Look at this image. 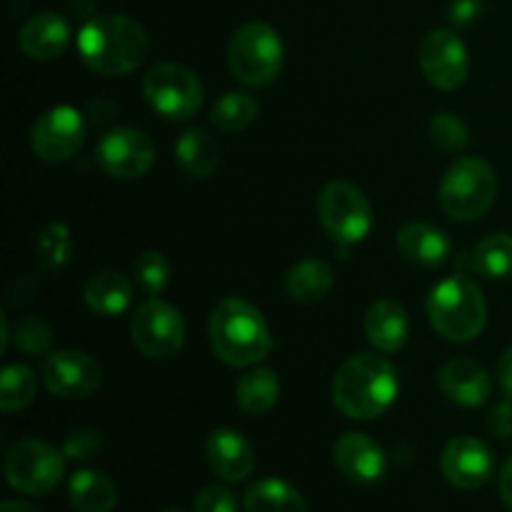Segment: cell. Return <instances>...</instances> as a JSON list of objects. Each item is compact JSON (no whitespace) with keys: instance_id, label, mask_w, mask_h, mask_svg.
<instances>
[{"instance_id":"6da1fadb","label":"cell","mask_w":512,"mask_h":512,"mask_svg":"<svg viewBox=\"0 0 512 512\" xmlns=\"http://www.w3.org/2000/svg\"><path fill=\"white\" fill-rule=\"evenodd\" d=\"M148 45L145 28L130 15H95L78 33L80 60L105 78H120L140 68Z\"/></svg>"},{"instance_id":"7a4b0ae2","label":"cell","mask_w":512,"mask_h":512,"mask_svg":"<svg viewBox=\"0 0 512 512\" xmlns=\"http://www.w3.org/2000/svg\"><path fill=\"white\" fill-rule=\"evenodd\" d=\"M398 370L378 353H355L333 378L335 408L350 420H375L398 398Z\"/></svg>"},{"instance_id":"3957f363","label":"cell","mask_w":512,"mask_h":512,"mask_svg":"<svg viewBox=\"0 0 512 512\" xmlns=\"http://www.w3.org/2000/svg\"><path fill=\"white\" fill-rule=\"evenodd\" d=\"M208 333L213 353L230 368H255L273 350L268 320L243 298L220 300L210 315Z\"/></svg>"},{"instance_id":"277c9868","label":"cell","mask_w":512,"mask_h":512,"mask_svg":"<svg viewBox=\"0 0 512 512\" xmlns=\"http://www.w3.org/2000/svg\"><path fill=\"white\" fill-rule=\"evenodd\" d=\"M428 318L435 333L450 343H473L488 320L483 290L465 273L440 280L428 295Z\"/></svg>"},{"instance_id":"5b68a950","label":"cell","mask_w":512,"mask_h":512,"mask_svg":"<svg viewBox=\"0 0 512 512\" xmlns=\"http://www.w3.org/2000/svg\"><path fill=\"white\" fill-rule=\"evenodd\" d=\"M498 198V175L493 165L475 155L458 158L448 170L438 188V203L445 215L460 223H473L493 208Z\"/></svg>"},{"instance_id":"8992f818","label":"cell","mask_w":512,"mask_h":512,"mask_svg":"<svg viewBox=\"0 0 512 512\" xmlns=\"http://www.w3.org/2000/svg\"><path fill=\"white\" fill-rule=\"evenodd\" d=\"M285 48L278 30L263 20L240 25L228 43L230 73L248 88H265L283 70Z\"/></svg>"},{"instance_id":"52a82bcc","label":"cell","mask_w":512,"mask_h":512,"mask_svg":"<svg viewBox=\"0 0 512 512\" xmlns=\"http://www.w3.org/2000/svg\"><path fill=\"white\" fill-rule=\"evenodd\" d=\"M318 215L325 233L340 245L363 243L373 230V205L358 185L348 180H330L318 195Z\"/></svg>"},{"instance_id":"ba28073f","label":"cell","mask_w":512,"mask_h":512,"mask_svg":"<svg viewBox=\"0 0 512 512\" xmlns=\"http://www.w3.org/2000/svg\"><path fill=\"white\" fill-rule=\"evenodd\" d=\"M143 93L155 113L180 123L198 113L205 90L198 75L185 65L158 63L145 75Z\"/></svg>"},{"instance_id":"9c48e42d","label":"cell","mask_w":512,"mask_h":512,"mask_svg":"<svg viewBox=\"0 0 512 512\" xmlns=\"http://www.w3.org/2000/svg\"><path fill=\"white\" fill-rule=\"evenodd\" d=\"M130 338L135 348L148 358H173L185 345V320L175 305L158 295H150L135 308L130 320Z\"/></svg>"},{"instance_id":"30bf717a","label":"cell","mask_w":512,"mask_h":512,"mask_svg":"<svg viewBox=\"0 0 512 512\" xmlns=\"http://www.w3.org/2000/svg\"><path fill=\"white\" fill-rule=\"evenodd\" d=\"M65 455L45 440H20L5 455V478L10 488L25 495H45L60 483Z\"/></svg>"},{"instance_id":"8fae6325","label":"cell","mask_w":512,"mask_h":512,"mask_svg":"<svg viewBox=\"0 0 512 512\" xmlns=\"http://www.w3.org/2000/svg\"><path fill=\"white\" fill-rule=\"evenodd\" d=\"M95 158L105 175L118 180H135L150 173L155 163V145L143 130L113 128L100 138Z\"/></svg>"},{"instance_id":"7c38bea8","label":"cell","mask_w":512,"mask_h":512,"mask_svg":"<svg viewBox=\"0 0 512 512\" xmlns=\"http://www.w3.org/2000/svg\"><path fill=\"white\" fill-rule=\"evenodd\" d=\"M418 63L428 83L438 90H455L470 70L468 48L455 30H430L418 48Z\"/></svg>"},{"instance_id":"4fadbf2b","label":"cell","mask_w":512,"mask_h":512,"mask_svg":"<svg viewBox=\"0 0 512 512\" xmlns=\"http://www.w3.org/2000/svg\"><path fill=\"white\" fill-rule=\"evenodd\" d=\"M40 378L55 398L80 400L100 388L103 370L93 355L80 353V350H58V353L45 355Z\"/></svg>"},{"instance_id":"5bb4252c","label":"cell","mask_w":512,"mask_h":512,"mask_svg":"<svg viewBox=\"0 0 512 512\" xmlns=\"http://www.w3.org/2000/svg\"><path fill=\"white\" fill-rule=\"evenodd\" d=\"M85 140V118L73 105H55L35 120L30 130L33 153L45 163L73 158Z\"/></svg>"},{"instance_id":"9a60e30c","label":"cell","mask_w":512,"mask_h":512,"mask_svg":"<svg viewBox=\"0 0 512 512\" xmlns=\"http://www.w3.org/2000/svg\"><path fill=\"white\" fill-rule=\"evenodd\" d=\"M440 470L453 488L478 490L493 475L495 458L483 440L460 435L445 445L443 455H440Z\"/></svg>"},{"instance_id":"2e32d148","label":"cell","mask_w":512,"mask_h":512,"mask_svg":"<svg viewBox=\"0 0 512 512\" xmlns=\"http://www.w3.org/2000/svg\"><path fill=\"white\" fill-rule=\"evenodd\" d=\"M333 460L340 475L355 485H373L385 475V450L365 433H345L335 440Z\"/></svg>"},{"instance_id":"e0dca14e","label":"cell","mask_w":512,"mask_h":512,"mask_svg":"<svg viewBox=\"0 0 512 512\" xmlns=\"http://www.w3.org/2000/svg\"><path fill=\"white\" fill-rule=\"evenodd\" d=\"M438 388L443 390L445 398L463 408H480L488 403L493 393V380L488 370L470 358H450L443 368L438 370Z\"/></svg>"},{"instance_id":"ac0fdd59","label":"cell","mask_w":512,"mask_h":512,"mask_svg":"<svg viewBox=\"0 0 512 512\" xmlns=\"http://www.w3.org/2000/svg\"><path fill=\"white\" fill-rule=\"evenodd\" d=\"M205 460L223 483H243L255 468V450L240 433L220 428L205 443Z\"/></svg>"},{"instance_id":"d6986e66","label":"cell","mask_w":512,"mask_h":512,"mask_svg":"<svg viewBox=\"0 0 512 512\" xmlns=\"http://www.w3.org/2000/svg\"><path fill=\"white\" fill-rule=\"evenodd\" d=\"M70 43V25L60 13L45 10L33 15L20 28L18 45L28 58L33 60H55L65 53Z\"/></svg>"},{"instance_id":"ffe728a7","label":"cell","mask_w":512,"mask_h":512,"mask_svg":"<svg viewBox=\"0 0 512 512\" xmlns=\"http://www.w3.org/2000/svg\"><path fill=\"white\" fill-rule=\"evenodd\" d=\"M365 338L380 353H398L410 335V320L403 305L393 298L375 300L363 320Z\"/></svg>"},{"instance_id":"44dd1931","label":"cell","mask_w":512,"mask_h":512,"mask_svg":"<svg viewBox=\"0 0 512 512\" xmlns=\"http://www.w3.org/2000/svg\"><path fill=\"white\" fill-rule=\"evenodd\" d=\"M398 250L420 268H438L450 255V238L433 223H408L398 233Z\"/></svg>"},{"instance_id":"7402d4cb","label":"cell","mask_w":512,"mask_h":512,"mask_svg":"<svg viewBox=\"0 0 512 512\" xmlns=\"http://www.w3.org/2000/svg\"><path fill=\"white\" fill-rule=\"evenodd\" d=\"M133 295V280L128 275L118 273V270L95 273L85 285V303L93 313L103 315V318H115V315L125 313L133 303Z\"/></svg>"},{"instance_id":"603a6c76","label":"cell","mask_w":512,"mask_h":512,"mask_svg":"<svg viewBox=\"0 0 512 512\" xmlns=\"http://www.w3.org/2000/svg\"><path fill=\"white\" fill-rule=\"evenodd\" d=\"M175 160L190 178H210L220 165V145L205 128H188L175 140Z\"/></svg>"},{"instance_id":"cb8c5ba5","label":"cell","mask_w":512,"mask_h":512,"mask_svg":"<svg viewBox=\"0 0 512 512\" xmlns=\"http://www.w3.org/2000/svg\"><path fill=\"white\" fill-rule=\"evenodd\" d=\"M335 273L325 260L305 258L295 263L285 275V293L295 300V303L313 305L320 303L325 295L333 290Z\"/></svg>"},{"instance_id":"d4e9b609","label":"cell","mask_w":512,"mask_h":512,"mask_svg":"<svg viewBox=\"0 0 512 512\" xmlns=\"http://www.w3.org/2000/svg\"><path fill=\"white\" fill-rule=\"evenodd\" d=\"M68 498L78 512H113L118 505V488L100 470H78L70 478Z\"/></svg>"},{"instance_id":"484cf974","label":"cell","mask_w":512,"mask_h":512,"mask_svg":"<svg viewBox=\"0 0 512 512\" xmlns=\"http://www.w3.org/2000/svg\"><path fill=\"white\" fill-rule=\"evenodd\" d=\"M245 512H308L305 498L280 478H263L245 490Z\"/></svg>"},{"instance_id":"4316f807","label":"cell","mask_w":512,"mask_h":512,"mask_svg":"<svg viewBox=\"0 0 512 512\" xmlns=\"http://www.w3.org/2000/svg\"><path fill=\"white\" fill-rule=\"evenodd\" d=\"M235 398L238 405L248 415H265L275 408L280 398V380L270 368L255 365L235 385Z\"/></svg>"},{"instance_id":"83f0119b","label":"cell","mask_w":512,"mask_h":512,"mask_svg":"<svg viewBox=\"0 0 512 512\" xmlns=\"http://www.w3.org/2000/svg\"><path fill=\"white\" fill-rule=\"evenodd\" d=\"M260 115V103L255 95L245 93V90H230L223 98L215 100L213 110H210V123L220 133H240V130L250 128L255 118Z\"/></svg>"},{"instance_id":"f1b7e54d","label":"cell","mask_w":512,"mask_h":512,"mask_svg":"<svg viewBox=\"0 0 512 512\" xmlns=\"http://www.w3.org/2000/svg\"><path fill=\"white\" fill-rule=\"evenodd\" d=\"M470 268L488 280H500L512 275V235L493 233L480 240L470 253Z\"/></svg>"},{"instance_id":"f546056e","label":"cell","mask_w":512,"mask_h":512,"mask_svg":"<svg viewBox=\"0 0 512 512\" xmlns=\"http://www.w3.org/2000/svg\"><path fill=\"white\" fill-rule=\"evenodd\" d=\"M35 393H38V378L28 365H5L3 373H0V410L3 413L10 415L28 408Z\"/></svg>"},{"instance_id":"4dcf8cb0","label":"cell","mask_w":512,"mask_h":512,"mask_svg":"<svg viewBox=\"0 0 512 512\" xmlns=\"http://www.w3.org/2000/svg\"><path fill=\"white\" fill-rule=\"evenodd\" d=\"M73 255V235L63 223H50L43 233L38 235V258L45 270H58Z\"/></svg>"},{"instance_id":"1f68e13d","label":"cell","mask_w":512,"mask_h":512,"mask_svg":"<svg viewBox=\"0 0 512 512\" xmlns=\"http://www.w3.org/2000/svg\"><path fill=\"white\" fill-rule=\"evenodd\" d=\"M428 135L435 148L445 153H460L470 145V128L460 115L455 113H438L433 115L428 125Z\"/></svg>"},{"instance_id":"d6a6232c","label":"cell","mask_w":512,"mask_h":512,"mask_svg":"<svg viewBox=\"0 0 512 512\" xmlns=\"http://www.w3.org/2000/svg\"><path fill=\"white\" fill-rule=\"evenodd\" d=\"M135 280L143 285L148 295H158L170 283V263L158 250H148L135 260Z\"/></svg>"},{"instance_id":"836d02e7","label":"cell","mask_w":512,"mask_h":512,"mask_svg":"<svg viewBox=\"0 0 512 512\" xmlns=\"http://www.w3.org/2000/svg\"><path fill=\"white\" fill-rule=\"evenodd\" d=\"M15 345H18L23 353L33 355V358H40V355H50V345H53V333H50L48 323L40 318H28L18 320L13 330Z\"/></svg>"},{"instance_id":"e575fe53","label":"cell","mask_w":512,"mask_h":512,"mask_svg":"<svg viewBox=\"0 0 512 512\" xmlns=\"http://www.w3.org/2000/svg\"><path fill=\"white\" fill-rule=\"evenodd\" d=\"M103 448V440L93 428H75L70 430L63 443V455L68 460H90Z\"/></svg>"},{"instance_id":"d590c367","label":"cell","mask_w":512,"mask_h":512,"mask_svg":"<svg viewBox=\"0 0 512 512\" xmlns=\"http://www.w3.org/2000/svg\"><path fill=\"white\" fill-rule=\"evenodd\" d=\"M195 512H238V498L223 485L203 488L193 500Z\"/></svg>"},{"instance_id":"8d00e7d4","label":"cell","mask_w":512,"mask_h":512,"mask_svg":"<svg viewBox=\"0 0 512 512\" xmlns=\"http://www.w3.org/2000/svg\"><path fill=\"white\" fill-rule=\"evenodd\" d=\"M485 13V0H453L450 3V23L465 28V25H473L475 20L483 18Z\"/></svg>"},{"instance_id":"74e56055","label":"cell","mask_w":512,"mask_h":512,"mask_svg":"<svg viewBox=\"0 0 512 512\" xmlns=\"http://www.w3.org/2000/svg\"><path fill=\"white\" fill-rule=\"evenodd\" d=\"M488 430L498 440H510L512 438V403H500L495 405L493 413L488 415Z\"/></svg>"},{"instance_id":"f35d334b","label":"cell","mask_w":512,"mask_h":512,"mask_svg":"<svg viewBox=\"0 0 512 512\" xmlns=\"http://www.w3.org/2000/svg\"><path fill=\"white\" fill-rule=\"evenodd\" d=\"M498 380H500V388H503V393L512 400V348L505 350L503 358H500Z\"/></svg>"},{"instance_id":"ab89813d","label":"cell","mask_w":512,"mask_h":512,"mask_svg":"<svg viewBox=\"0 0 512 512\" xmlns=\"http://www.w3.org/2000/svg\"><path fill=\"white\" fill-rule=\"evenodd\" d=\"M500 498H503L505 508L512 512V455L505 460L503 470H500Z\"/></svg>"},{"instance_id":"60d3db41","label":"cell","mask_w":512,"mask_h":512,"mask_svg":"<svg viewBox=\"0 0 512 512\" xmlns=\"http://www.w3.org/2000/svg\"><path fill=\"white\" fill-rule=\"evenodd\" d=\"M0 512H40L38 508H33L30 503H20V500H5L0 505Z\"/></svg>"},{"instance_id":"b9f144b4","label":"cell","mask_w":512,"mask_h":512,"mask_svg":"<svg viewBox=\"0 0 512 512\" xmlns=\"http://www.w3.org/2000/svg\"><path fill=\"white\" fill-rule=\"evenodd\" d=\"M0 330H3V338H0V350L8 348V318L0 315Z\"/></svg>"},{"instance_id":"7bdbcfd3","label":"cell","mask_w":512,"mask_h":512,"mask_svg":"<svg viewBox=\"0 0 512 512\" xmlns=\"http://www.w3.org/2000/svg\"><path fill=\"white\" fill-rule=\"evenodd\" d=\"M163 512H183V510H178V508H168V510H163Z\"/></svg>"}]
</instances>
